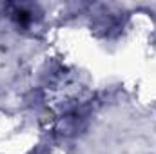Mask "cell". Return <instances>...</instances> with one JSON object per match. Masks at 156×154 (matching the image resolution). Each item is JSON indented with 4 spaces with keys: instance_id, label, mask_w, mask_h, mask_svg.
Wrapping results in <instances>:
<instances>
[{
    "instance_id": "1",
    "label": "cell",
    "mask_w": 156,
    "mask_h": 154,
    "mask_svg": "<svg viewBox=\"0 0 156 154\" xmlns=\"http://www.w3.org/2000/svg\"><path fill=\"white\" fill-rule=\"evenodd\" d=\"M7 15L11 16V20L20 26V27H29L38 15V9L31 4H9L7 5Z\"/></svg>"
}]
</instances>
